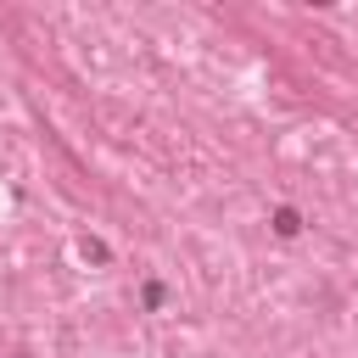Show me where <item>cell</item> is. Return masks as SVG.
<instances>
[{"label":"cell","instance_id":"cell-1","mask_svg":"<svg viewBox=\"0 0 358 358\" xmlns=\"http://www.w3.org/2000/svg\"><path fill=\"white\" fill-rule=\"evenodd\" d=\"M268 224H274V235H280V241H291V235L302 229V218H296V207H274V218H268Z\"/></svg>","mask_w":358,"mask_h":358},{"label":"cell","instance_id":"cell-2","mask_svg":"<svg viewBox=\"0 0 358 358\" xmlns=\"http://www.w3.org/2000/svg\"><path fill=\"white\" fill-rule=\"evenodd\" d=\"M17 358H28V352H17Z\"/></svg>","mask_w":358,"mask_h":358}]
</instances>
